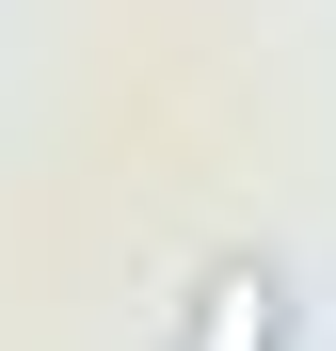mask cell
I'll use <instances>...</instances> for the list:
<instances>
[{
    "instance_id": "1",
    "label": "cell",
    "mask_w": 336,
    "mask_h": 351,
    "mask_svg": "<svg viewBox=\"0 0 336 351\" xmlns=\"http://www.w3.org/2000/svg\"><path fill=\"white\" fill-rule=\"evenodd\" d=\"M177 351H289V271H272V256H224L177 304Z\"/></svg>"
}]
</instances>
